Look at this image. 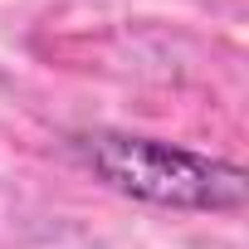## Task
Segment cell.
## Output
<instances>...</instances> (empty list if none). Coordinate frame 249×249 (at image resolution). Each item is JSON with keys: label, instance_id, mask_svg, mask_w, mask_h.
<instances>
[{"label": "cell", "instance_id": "1", "mask_svg": "<svg viewBox=\"0 0 249 249\" xmlns=\"http://www.w3.org/2000/svg\"><path fill=\"white\" fill-rule=\"evenodd\" d=\"M78 161L107 181L112 191L147 200V205H171V210H239L249 196V176L234 161L200 157L157 137H132V132H78L73 137Z\"/></svg>", "mask_w": 249, "mask_h": 249}]
</instances>
